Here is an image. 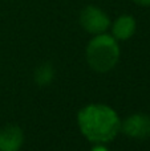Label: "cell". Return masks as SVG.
<instances>
[{
  "label": "cell",
  "mask_w": 150,
  "mask_h": 151,
  "mask_svg": "<svg viewBox=\"0 0 150 151\" xmlns=\"http://www.w3.org/2000/svg\"><path fill=\"white\" fill-rule=\"evenodd\" d=\"M80 131L93 143H108L121 130L120 117L110 106L92 104L82 107L77 114Z\"/></svg>",
  "instance_id": "1"
},
{
  "label": "cell",
  "mask_w": 150,
  "mask_h": 151,
  "mask_svg": "<svg viewBox=\"0 0 150 151\" xmlns=\"http://www.w3.org/2000/svg\"><path fill=\"white\" fill-rule=\"evenodd\" d=\"M87 63L97 73H106L117 65L120 60V47L113 36L96 35L87 47Z\"/></svg>",
  "instance_id": "2"
},
{
  "label": "cell",
  "mask_w": 150,
  "mask_h": 151,
  "mask_svg": "<svg viewBox=\"0 0 150 151\" xmlns=\"http://www.w3.org/2000/svg\"><path fill=\"white\" fill-rule=\"evenodd\" d=\"M80 24L87 32L92 35L104 33L110 25L108 15L94 5H88L80 13Z\"/></svg>",
  "instance_id": "3"
},
{
  "label": "cell",
  "mask_w": 150,
  "mask_h": 151,
  "mask_svg": "<svg viewBox=\"0 0 150 151\" xmlns=\"http://www.w3.org/2000/svg\"><path fill=\"white\" fill-rule=\"evenodd\" d=\"M121 130L128 137L145 139L150 137V117L146 114H133L121 122Z\"/></svg>",
  "instance_id": "4"
},
{
  "label": "cell",
  "mask_w": 150,
  "mask_h": 151,
  "mask_svg": "<svg viewBox=\"0 0 150 151\" xmlns=\"http://www.w3.org/2000/svg\"><path fill=\"white\" fill-rule=\"evenodd\" d=\"M23 142L24 134L19 126L8 125L0 130V151H19Z\"/></svg>",
  "instance_id": "5"
},
{
  "label": "cell",
  "mask_w": 150,
  "mask_h": 151,
  "mask_svg": "<svg viewBox=\"0 0 150 151\" xmlns=\"http://www.w3.org/2000/svg\"><path fill=\"white\" fill-rule=\"evenodd\" d=\"M113 37L116 40H128L134 35L136 32V20L130 15H122L114 21L112 27Z\"/></svg>",
  "instance_id": "6"
},
{
  "label": "cell",
  "mask_w": 150,
  "mask_h": 151,
  "mask_svg": "<svg viewBox=\"0 0 150 151\" xmlns=\"http://www.w3.org/2000/svg\"><path fill=\"white\" fill-rule=\"evenodd\" d=\"M53 74H55V72H53V66L50 64H48V63L41 64L36 69V72H35V81L41 86L48 85L52 81Z\"/></svg>",
  "instance_id": "7"
},
{
  "label": "cell",
  "mask_w": 150,
  "mask_h": 151,
  "mask_svg": "<svg viewBox=\"0 0 150 151\" xmlns=\"http://www.w3.org/2000/svg\"><path fill=\"white\" fill-rule=\"evenodd\" d=\"M134 3H137V4H140V5H150V0H133Z\"/></svg>",
  "instance_id": "8"
},
{
  "label": "cell",
  "mask_w": 150,
  "mask_h": 151,
  "mask_svg": "<svg viewBox=\"0 0 150 151\" xmlns=\"http://www.w3.org/2000/svg\"><path fill=\"white\" fill-rule=\"evenodd\" d=\"M92 151H108L105 149V147H102V146H97V147H94Z\"/></svg>",
  "instance_id": "9"
}]
</instances>
